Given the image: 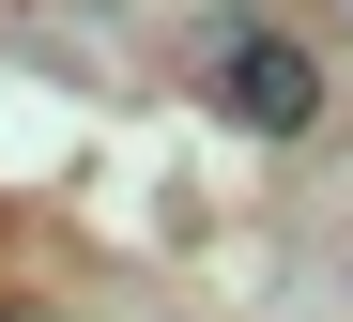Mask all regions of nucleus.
I'll list each match as a JSON object with an SVG mask.
<instances>
[{
    "instance_id": "obj_1",
    "label": "nucleus",
    "mask_w": 353,
    "mask_h": 322,
    "mask_svg": "<svg viewBox=\"0 0 353 322\" xmlns=\"http://www.w3.org/2000/svg\"><path fill=\"white\" fill-rule=\"evenodd\" d=\"M200 92H215V123H246V139H276V154H292V139H323V108H338L323 46L292 31V16H261V0L200 31Z\"/></svg>"
},
{
    "instance_id": "obj_2",
    "label": "nucleus",
    "mask_w": 353,
    "mask_h": 322,
    "mask_svg": "<svg viewBox=\"0 0 353 322\" xmlns=\"http://www.w3.org/2000/svg\"><path fill=\"white\" fill-rule=\"evenodd\" d=\"M0 322H46V307H0Z\"/></svg>"
}]
</instances>
